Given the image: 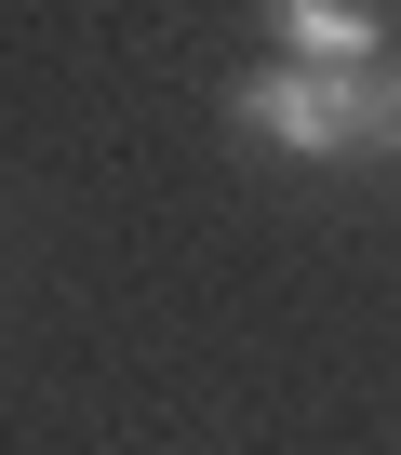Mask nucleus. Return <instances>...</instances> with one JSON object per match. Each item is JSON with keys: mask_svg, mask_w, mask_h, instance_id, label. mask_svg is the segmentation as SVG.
Returning a JSON list of instances; mask_svg holds the SVG:
<instances>
[{"mask_svg": "<svg viewBox=\"0 0 401 455\" xmlns=\"http://www.w3.org/2000/svg\"><path fill=\"white\" fill-rule=\"evenodd\" d=\"M228 121L255 134V148H295V161H348V81H321V68H241L228 81Z\"/></svg>", "mask_w": 401, "mask_h": 455, "instance_id": "f257e3e1", "label": "nucleus"}, {"mask_svg": "<svg viewBox=\"0 0 401 455\" xmlns=\"http://www.w3.org/2000/svg\"><path fill=\"white\" fill-rule=\"evenodd\" d=\"M281 68H321V81H348V68H388V14H361V0H281Z\"/></svg>", "mask_w": 401, "mask_h": 455, "instance_id": "f03ea898", "label": "nucleus"}, {"mask_svg": "<svg viewBox=\"0 0 401 455\" xmlns=\"http://www.w3.org/2000/svg\"><path fill=\"white\" fill-rule=\"evenodd\" d=\"M348 148H388L401 161V54L388 68H348Z\"/></svg>", "mask_w": 401, "mask_h": 455, "instance_id": "7ed1b4c3", "label": "nucleus"}]
</instances>
